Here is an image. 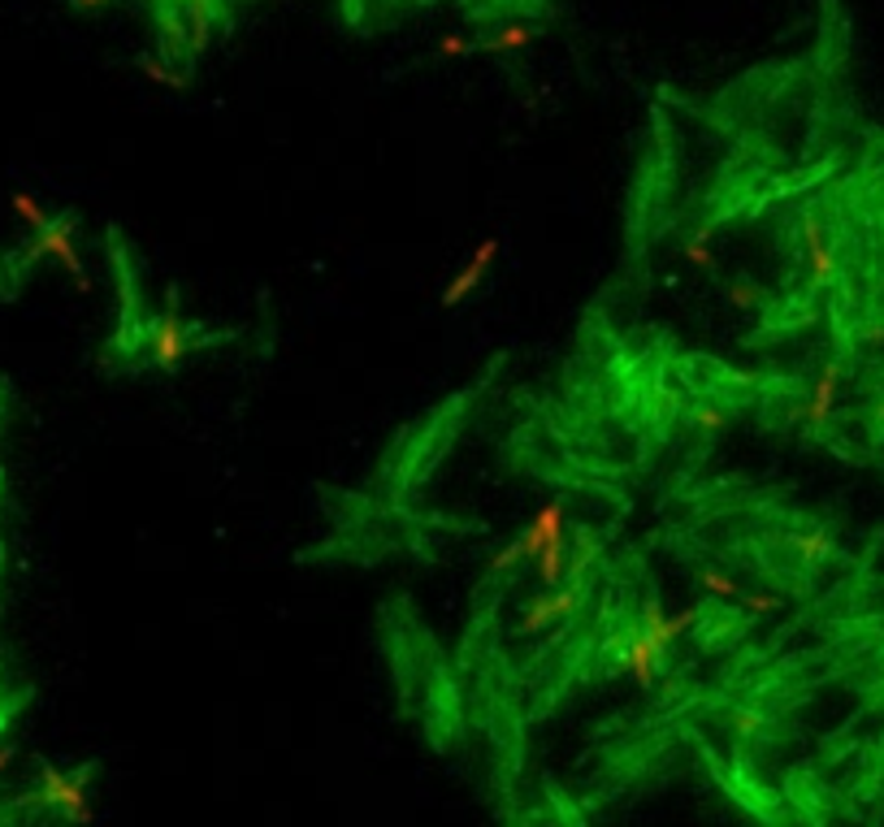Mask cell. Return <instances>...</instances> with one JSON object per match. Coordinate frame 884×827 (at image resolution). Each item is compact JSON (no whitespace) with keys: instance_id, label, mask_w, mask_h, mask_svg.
<instances>
[{"instance_id":"6da1fadb","label":"cell","mask_w":884,"mask_h":827,"mask_svg":"<svg viewBox=\"0 0 884 827\" xmlns=\"http://www.w3.org/2000/svg\"><path fill=\"white\" fill-rule=\"evenodd\" d=\"M91 767H82L75 776H66L61 767H52V762H43L40 767V792L31 797L36 806L43 810H57L66 824H91L96 819V810H91Z\"/></svg>"},{"instance_id":"7a4b0ae2","label":"cell","mask_w":884,"mask_h":827,"mask_svg":"<svg viewBox=\"0 0 884 827\" xmlns=\"http://www.w3.org/2000/svg\"><path fill=\"white\" fill-rule=\"evenodd\" d=\"M36 260H57L70 282H75V291L79 295H91V274H87V265H82V252L79 243H75V217H52L43 230H36V238L27 243V252H22V265H36Z\"/></svg>"},{"instance_id":"3957f363","label":"cell","mask_w":884,"mask_h":827,"mask_svg":"<svg viewBox=\"0 0 884 827\" xmlns=\"http://www.w3.org/2000/svg\"><path fill=\"white\" fill-rule=\"evenodd\" d=\"M499 252H503V238L499 235H485L473 252H469V260H464V269L451 277L446 286H442V308L446 313H455V308H464V299L473 295V291H482V282L490 277V269L499 265Z\"/></svg>"},{"instance_id":"277c9868","label":"cell","mask_w":884,"mask_h":827,"mask_svg":"<svg viewBox=\"0 0 884 827\" xmlns=\"http://www.w3.org/2000/svg\"><path fill=\"white\" fill-rule=\"evenodd\" d=\"M191 352H196V338H191L187 321L178 313V304H169V308L153 321V329H148V360H153L157 368H178Z\"/></svg>"},{"instance_id":"5b68a950","label":"cell","mask_w":884,"mask_h":827,"mask_svg":"<svg viewBox=\"0 0 884 827\" xmlns=\"http://www.w3.org/2000/svg\"><path fill=\"white\" fill-rule=\"evenodd\" d=\"M577 607H581V590H577V585H556V590H547V593H533L521 616V632L524 637H533V632H542V629L568 624V620L577 616Z\"/></svg>"},{"instance_id":"8992f818","label":"cell","mask_w":884,"mask_h":827,"mask_svg":"<svg viewBox=\"0 0 884 827\" xmlns=\"http://www.w3.org/2000/svg\"><path fill=\"white\" fill-rule=\"evenodd\" d=\"M798 235H803V256H806V277H811V286H833L837 282V247H833V238L824 235V221L815 217V213H803V221H798Z\"/></svg>"},{"instance_id":"52a82bcc","label":"cell","mask_w":884,"mask_h":827,"mask_svg":"<svg viewBox=\"0 0 884 827\" xmlns=\"http://www.w3.org/2000/svg\"><path fill=\"white\" fill-rule=\"evenodd\" d=\"M842 360H828L819 373H815V382H811V394H806V430H824L828 421H833V412H837V394H842Z\"/></svg>"},{"instance_id":"ba28073f","label":"cell","mask_w":884,"mask_h":827,"mask_svg":"<svg viewBox=\"0 0 884 827\" xmlns=\"http://www.w3.org/2000/svg\"><path fill=\"white\" fill-rule=\"evenodd\" d=\"M568 533V508L563 503H542L538 512L529 515V524H524L521 533V554L524 559H538V551L547 547V542H556Z\"/></svg>"},{"instance_id":"9c48e42d","label":"cell","mask_w":884,"mask_h":827,"mask_svg":"<svg viewBox=\"0 0 884 827\" xmlns=\"http://www.w3.org/2000/svg\"><path fill=\"white\" fill-rule=\"evenodd\" d=\"M664 659H668V654H664V650H659V646H655L646 632H638V637H633V641L620 650V668L629 671V676H633V685H642V689H650V685L659 680Z\"/></svg>"},{"instance_id":"30bf717a","label":"cell","mask_w":884,"mask_h":827,"mask_svg":"<svg viewBox=\"0 0 884 827\" xmlns=\"http://www.w3.org/2000/svg\"><path fill=\"white\" fill-rule=\"evenodd\" d=\"M694 624H698V611H694V607H689V611H677V616H664V611L650 602V607L642 611V632L659 646V650H664V654H668V650H672V641H681Z\"/></svg>"},{"instance_id":"8fae6325","label":"cell","mask_w":884,"mask_h":827,"mask_svg":"<svg viewBox=\"0 0 884 827\" xmlns=\"http://www.w3.org/2000/svg\"><path fill=\"white\" fill-rule=\"evenodd\" d=\"M533 40H538V27L533 22H503V27L485 31L482 40H478V52H485V57H517Z\"/></svg>"},{"instance_id":"7c38bea8","label":"cell","mask_w":884,"mask_h":827,"mask_svg":"<svg viewBox=\"0 0 884 827\" xmlns=\"http://www.w3.org/2000/svg\"><path fill=\"white\" fill-rule=\"evenodd\" d=\"M533 568H538V581H542V590H556L563 585V577H568V533L556 538V542H547L538 559H533Z\"/></svg>"},{"instance_id":"4fadbf2b","label":"cell","mask_w":884,"mask_h":827,"mask_svg":"<svg viewBox=\"0 0 884 827\" xmlns=\"http://www.w3.org/2000/svg\"><path fill=\"white\" fill-rule=\"evenodd\" d=\"M139 75L148 82H157V87H165V91H187L191 87L187 66H174L169 57H139Z\"/></svg>"},{"instance_id":"5bb4252c","label":"cell","mask_w":884,"mask_h":827,"mask_svg":"<svg viewBox=\"0 0 884 827\" xmlns=\"http://www.w3.org/2000/svg\"><path fill=\"white\" fill-rule=\"evenodd\" d=\"M789 547H794V554L803 559L806 568H819V563H828L833 559V533H824V529H798L794 538H789Z\"/></svg>"},{"instance_id":"9a60e30c","label":"cell","mask_w":884,"mask_h":827,"mask_svg":"<svg viewBox=\"0 0 884 827\" xmlns=\"http://www.w3.org/2000/svg\"><path fill=\"white\" fill-rule=\"evenodd\" d=\"M9 213H13L27 230H43V226L52 221V213H48L31 191H9Z\"/></svg>"},{"instance_id":"2e32d148","label":"cell","mask_w":884,"mask_h":827,"mask_svg":"<svg viewBox=\"0 0 884 827\" xmlns=\"http://www.w3.org/2000/svg\"><path fill=\"white\" fill-rule=\"evenodd\" d=\"M681 260L689 265V269H694V274H716V252H711V235H707V230H698L694 238H685Z\"/></svg>"},{"instance_id":"e0dca14e","label":"cell","mask_w":884,"mask_h":827,"mask_svg":"<svg viewBox=\"0 0 884 827\" xmlns=\"http://www.w3.org/2000/svg\"><path fill=\"white\" fill-rule=\"evenodd\" d=\"M724 299H728V308H737V313H755V308L764 304L759 286H755V282H741V277H733V282L724 286Z\"/></svg>"},{"instance_id":"ac0fdd59","label":"cell","mask_w":884,"mask_h":827,"mask_svg":"<svg viewBox=\"0 0 884 827\" xmlns=\"http://www.w3.org/2000/svg\"><path fill=\"white\" fill-rule=\"evenodd\" d=\"M698 585L711 593V598H720V602H737V598H741V585H737L733 577L716 572V568H703V572H698Z\"/></svg>"},{"instance_id":"d6986e66","label":"cell","mask_w":884,"mask_h":827,"mask_svg":"<svg viewBox=\"0 0 884 827\" xmlns=\"http://www.w3.org/2000/svg\"><path fill=\"white\" fill-rule=\"evenodd\" d=\"M737 607H741L746 616H780V611H785V602H780L776 593H764V590H741Z\"/></svg>"},{"instance_id":"ffe728a7","label":"cell","mask_w":884,"mask_h":827,"mask_svg":"<svg viewBox=\"0 0 884 827\" xmlns=\"http://www.w3.org/2000/svg\"><path fill=\"white\" fill-rule=\"evenodd\" d=\"M473 48H478V43L469 40V36L451 31V36H442L439 40V61H464V57H473Z\"/></svg>"},{"instance_id":"44dd1931","label":"cell","mask_w":884,"mask_h":827,"mask_svg":"<svg viewBox=\"0 0 884 827\" xmlns=\"http://www.w3.org/2000/svg\"><path fill=\"white\" fill-rule=\"evenodd\" d=\"M694 430H698V434H720V430H728V412H724V407H703V412H694Z\"/></svg>"},{"instance_id":"7402d4cb","label":"cell","mask_w":884,"mask_h":827,"mask_svg":"<svg viewBox=\"0 0 884 827\" xmlns=\"http://www.w3.org/2000/svg\"><path fill=\"white\" fill-rule=\"evenodd\" d=\"M524 554H521V542H512V547H503V551L490 554V572L499 577V572H512V568H521Z\"/></svg>"},{"instance_id":"603a6c76","label":"cell","mask_w":884,"mask_h":827,"mask_svg":"<svg viewBox=\"0 0 884 827\" xmlns=\"http://www.w3.org/2000/svg\"><path fill=\"white\" fill-rule=\"evenodd\" d=\"M733 728H737L741 737H755V732H764V715H759V710H737V715H733Z\"/></svg>"},{"instance_id":"cb8c5ba5","label":"cell","mask_w":884,"mask_h":827,"mask_svg":"<svg viewBox=\"0 0 884 827\" xmlns=\"http://www.w3.org/2000/svg\"><path fill=\"white\" fill-rule=\"evenodd\" d=\"M118 0H70V9L75 13H105V9H114Z\"/></svg>"},{"instance_id":"d4e9b609","label":"cell","mask_w":884,"mask_h":827,"mask_svg":"<svg viewBox=\"0 0 884 827\" xmlns=\"http://www.w3.org/2000/svg\"><path fill=\"white\" fill-rule=\"evenodd\" d=\"M858 343H863V347H884V325H867V329L858 334Z\"/></svg>"},{"instance_id":"484cf974","label":"cell","mask_w":884,"mask_h":827,"mask_svg":"<svg viewBox=\"0 0 884 827\" xmlns=\"http://www.w3.org/2000/svg\"><path fill=\"white\" fill-rule=\"evenodd\" d=\"M13 758H18V749H13V746H0V776H4L9 767H13Z\"/></svg>"}]
</instances>
